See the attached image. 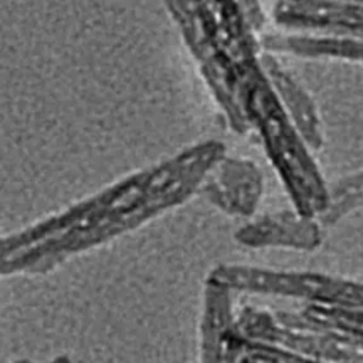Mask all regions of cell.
I'll return each instance as SVG.
<instances>
[{"label":"cell","instance_id":"7a4b0ae2","mask_svg":"<svg viewBox=\"0 0 363 363\" xmlns=\"http://www.w3.org/2000/svg\"><path fill=\"white\" fill-rule=\"evenodd\" d=\"M242 108L248 129L254 128L259 133L265 152L301 216L323 211L328 204L323 179L261 62L248 81Z\"/></svg>","mask_w":363,"mask_h":363},{"label":"cell","instance_id":"8992f818","mask_svg":"<svg viewBox=\"0 0 363 363\" xmlns=\"http://www.w3.org/2000/svg\"><path fill=\"white\" fill-rule=\"evenodd\" d=\"M13 363H33L30 359H26V357H21V359H17L16 362H13Z\"/></svg>","mask_w":363,"mask_h":363},{"label":"cell","instance_id":"277c9868","mask_svg":"<svg viewBox=\"0 0 363 363\" xmlns=\"http://www.w3.org/2000/svg\"><path fill=\"white\" fill-rule=\"evenodd\" d=\"M259 62L282 108L306 146L318 149L322 145L320 121L309 95L271 55L264 54Z\"/></svg>","mask_w":363,"mask_h":363},{"label":"cell","instance_id":"6da1fadb","mask_svg":"<svg viewBox=\"0 0 363 363\" xmlns=\"http://www.w3.org/2000/svg\"><path fill=\"white\" fill-rule=\"evenodd\" d=\"M166 1L231 128L248 130L242 102L259 60L238 0Z\"/></svg>","mask_w":363,"mask_h":363},{"label":"cell","instance_id":"5b68a950","mask_svg":"<svg viewBox=\"0 0 363 363\" xmlns=\"http://www.w3.org/2000/svg\"><path fill=\"white\" fill-rule=\"evenodd\" d=\"M360 203H363V172L343 179L333 194L328 193V204L325 210H329V213L335 216V213H343L346 208Z\"/></svg>","mask_w":363,"mask_h":363},{"label":"cell","instance_id":"3957f363","mask_svg":"<svg viewBox=\"0 0 363 363\" xmlns=\"http://www.w3.org/2000/svg\"><path fill=\"white\" fill-rule=\"evenodd\" d=\"M208 197L231 213L248 214L262 191V174L248 160L223 156L204 179Z\"/></svg>","mask_w":363,"mask_h":363}]
</instances>
